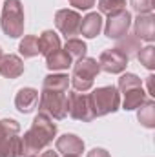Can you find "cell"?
I'll return each instance as SVG.
<instances>
[{"label":"cell","mask_w":155,"mask_h":157,"mask_svg":"<svg viewBox=\"0 0 155 157\" xmlns=\"http://www.w3.org/2000/svg\"><path fill=\"white\" fill-rule=\"evenodd\" d=\"M99 73V64L93 59H84L77 62L75 73H73V86L77 90H88L91 86L93 77Z\"/></svg>","instance_id":"obj_4"},{"label":"cell","mask_w":155,"mask_h":157,"mask_svg":"<svg viewBox=\"0 0 155 157\" xmlns=\"http://www.w3.org/2000/svg\"><path fill=\"white\" fill-rule=\"evenodd\" d=\"M126 6V0H100V11L102 13H119Z\"/></svg>","instance_id":"obj_19"},{"label":"cell","mask_w":155,"mask_h":157,"mask_svg":"<svg viewBox=\"0 0 155 157\" xmlns=\"http://www.w3.org/2000/svg\"><path fill=\"white\" fill-rule=\"evenodd\" d=\"M37 102H39V93L31 88L20 90V93L17 95V106L20 112H31Z\"/></svg>","instance_id":"obj_10"},{"label":"cell","mask_w":155,"mask_h":157,"mask_svg":"<svg viewBox=\"0 0 155 157\" xmlns=\"http://www.w3.org/2000/svg\"><path fill=\"white\" fill-rule=\"evenodd\" d=\"M100 26H102V18H100V15H97V13H91V15H88L82 22H80V33L84 35V37H88V39H91V37H95L99 31H100Z\"/></svg>","instance_id":"obj_9"},{"label":"cell","mask_w":155,"mask_h":157,"mask_svg":"<svg viewBox=\"0 0 155 157\" xmlns=\"http://www.w3.org/2000/svg\"><path fill=\"white\" fill-rule=\"evenodd\" d=\"M88 157H108V154H106L104 150H93Z\"/></svg>","instance_id":"obj_27"},{"label":"cell","mask_w":155,"mask_h":157,"mask_svg":"<svg viewBox=\"0 0 155 157\" xmlns=\"http://www.w3.org/2000/svg\"><path fill=\"white\" fill-rule=\"evenodd\" d=\"M89 101L93 102V113L95 115H104L108 112H113L119 106V93L115 88H100L93 95H89Z\"/></svg>","instance_id":"obj_3"},{"label":"cell","mask_w":155,"mask_h":157,"mask_svg":"<svg viewBox=\"0 0 155 157\" xmlns=\"http://www.w3.org/2000/svg\"><path fill=\"white\" fill-rule=\"evenodd\" d=\"M59 37L55 35V33H51V31H46L42 37H40L39 40V48H40V51L47 57L49 53H53V51H57L59 49Z\"/></svg>","instance_id":"obj_16"},{"label":"cell","mask_w":155,"mask_h":157,"mask_svg":"<svg viewBox=\"0 0 155 157\" xmlns=\"http://www.w3.org/2000/svg\"><path fill=\"white\" fill-rule=\"evenodd\" d=\"M53 135H55V124H51L49 119H46L44 115H39L35 119L33 128L28 132V135L22 141V152L26 154L37 152L53 139Z\"/></svg>","instance_id":"obj_1"},{"label":"cell","mask_w":155,"mask_h":157,"mask_svg":"<svg viewBox=\"0 0 155 157\" xmlns=\"http://www.w3.org/2000/svg\"><path fill=\"white\" fill-rule=\"evenodd\" d=\"M24 28V15L18 0H7L2 17V29L9 37H20Z\"/></svg>","instance_id":"obj_2"},{"label":"cell","mask_w":155,"mask_h":157,"mask_svg":"<svg viewBox=\"0 0 155 157\" xmlns=\"http://www.w3.org/2000/svg\"><path fill=\"white\" fill-rule=\"evenodd\" d=\"M22 154V143L18 137H11L0 143V157H18Z\"/></svg>","instance_id":"obj_13"},{"label":"cell","mask_w":155,"mask_h":157,"mask_svg":"<svg viewBox=\"0 0 155 157\" xmlns=\"http://www.w3.org/2000/svg\"><path fill=\"white\" fill-rule=\"evenodd\" d=\"M100 64H102V70L110 71V73H119L126 68L128 64V55L122 53L120 49H110L106 53H102L100 57Z\"/></svg>","instance_id":"obj_5"},{"label":"cell","mask_w":155,"mask_h":157,"mask_svg":"<svg viewBox=\"0 0 155 157\" xmlns=\"http://www.w3.org/2000/svg\"><path fill=\"white\" fill-rule=\"evenodd\" d=\"M20 51H22L26 57H33V55H37V53L40 51L39 39H35V37H28V39L20 44Z\"/></svg>","instance_id":"obj_20"},{"label":"cell","mask_w":155,"mask_h":157,"mask_svg":"<svg viewBox=\"0 0 155 157\" xmlns=\"http://www.w3.org/2000/svg\"><path fill=\"white\" fill-rule=\"evenodd\" d=\"M75 7H80V9H88V7H91L93 6V2L95 0H70Z\"/></svg>","instance_id":"obj_26"},{"label":"cell","mask_w":155,"mask_h":157,"mask_svg":"<svg viewBox=\"0 0 155 157\" xmlns=\"http://www.w3.org/2000/svg\"><path fill=\"white\" fill-rule=\"evenodd\" d=\"M24 71V66L20 62V59L9 55V57H4V60L0 62V73L6 75V77L13 78V77H18L20 73Z\"/></svg>","instance_id":"obj_11"},{"label":"cell","mask_w":155,"mask_h":157,"mask_svg":"<svg viewBox=\"0 0 155 157\" xmlns=\"http://www.w3.org/2000/svg\"><path fill=\"white\" fill-rule=\"evenodd\" d=\"M71 64V57L68 55V51H53L47 55V68L49 70H62V68H68Z\"/></svg>","instance_id":"obj_12"},{"label":"cell","mask_w":155,"mask_h":157,"mask_svg":"<svg viewBox=\"0 0 155 157\" xmlns=\"http://www.w3.org/2000/svg\"><path fill=\"white\" fill-rule=\"evenodd\" d=\"M139 59H141V62H142L146 68H153V64H155V60H153V48H152V46H148V48L141 49Z\"/></svg>","instance_id":"obj_22"},{"label":"cell","mask_w":155,"mask_h":157,"mask_svg":"<svg viewBox=\"0 0 155 157\" xmlns=\"http://www.w3.org/2000/svg\"><path fill=\"white\" fill-rule=\"evenodd\" d=\"M130 13L126 11H119V13H113L108 20V28H106V33L108 37L112 39H119L120 35H126L128 28H130Z\"/></svg>","instance_id":"obj_6"},{"label":"cell","mask_w":155,"mask_h":157,"mask_svg":"<svg viewBox=\"0 0 155 157\" xmlns=\"http://www.w3.org/2000/svg\"><path fill=\"white\" fill-rule=\"evenodd\" d=\"M18 132V124L15 121H0V143L15 137Z\"/></svg>","instance_id":"obj_18"},{"label":"cell","mask_w":155,"mask_h":157,"mask_svg":"<svg viewBox=\"0 0 155 157\" xmlns=\"http://www.w3.org/2000/svg\"><path fill=\"white\" fill-rule=\"evenodd\" d=\"M66 51H68V55L71 57H82L84 55V51H86V46L80 42V40H75V39H71V40H68V44H66Z\"/></svg>","instance_id":"obj_21"},{"label":"cell","mask_w":155,"mask_h":157,"mask_svg":"<svg viewBox=\"0 0 155 157\" xmlns=\"http://www.w3.org/2000/svg\"><path fill=\"white\" fill-rule=\"evenodd\" d=\"M144 113H141L139 112V119H141V122H144L146 126H153V102H148L146 106H144Z\"/></svg>","instance_id":"obj_24"},{"label":"cell","mask_w":155,"mask_h":157,"mask_svg":"<svg viewBox=\"0 0 155 157\" xmlns=\"http://www.w3.org/2000/svg\"><path fill=\"white\" fill-rule=\"evenodd\" d=\"M57 26L59 29L66 35V37H71L75 35L80 28V17L73 11H59L57 15Z\"/></svg>","instance_id":"obj_8"},{"label":"cell","mask_w":155,"mask_h":157,"mask_svg":"<svg viewBox=\"0 0 155 157\" xmlns=\"http://www.w3.org/2000/svg\"><path fill=\"white\" fill-rule=\"evenodd\" d=\"M70 106H68V110H70V113L73 115L75 119H91L88 113H86V110H91V113H93V108H91V101H89V95H80V93H71L70 95ZM95 115V113H93Z\"/></svg>","instance_id":"obj_7"},{"label":"cell","mask_w":155,"mask_h":157,"mask_svg":"<svg viewBox=\"0 0 155 157\" xmlns=\"http://www.w3.org/2000/svg\"><path fill=\"white\" fill-rule=\"evenodd\" d=\"M0 57H2V51H0Z\"/></svg>","instance_id":"obj_29"},{"label":"cell","mask_w":155,"mask_h":157,"mask_svg":"<svg viewBox=\"0 0 155 157\" xmlns=\"http://www.w3.org/2000/svg\"><path fill=\"white\" fill-rule=\"evenodd\" d=\"M131 6L139 13H148L153 7V0H131Z\"/></svg>","instance_id":"obj_25"},{"label":"cell","mask_w":155,"mask_h":157,"mask_svg":"<svg viewBox=\"0 0 155 157\" xmlns=\"http://www.w3.org/2000/svg\"><path fill=\"white\" fill-rule=\"evenodd\" d=\"M57 146H59L60 152H66V154H78L84 144H82V141H78L75 135H64V137L59 139Z\"/></svg>","instance_id":"obj_14"},{"label":"cell","mask_w":155,"mask_h":157,"mask_svg":"<svg viewBox=\"0 0 155 157\" xmlns=\"http://www.w3.org/2000/svg\"><path fill=\"white\" fill-rule=\"evenodd\" d=\"M68 157H78L77 154H68Z\"/></svg>","instance_id":"obj_28"},{"label":"cell","mask_w":155,"mask_h":157,"mask_svg":"<svg viewBox=\"0 0 155 157\" xmlns=\"http://www.w3.org/2000/svg\"><path fill=\"white\" fill-rule=\"evenodd\" d=\"M119 86H120L124 91H128V90H131V88L141 86V80L135 77V75H124V77H120V80H119Z\"/></svg>","instance_id":"obj_23"},{"label":"cell","mask_w":155,"mask_h":157,"mask_svg":"<svg viewBox=\"0 0 155 157\" xmlns=\"http://www.w3.org/2000/svg\"><path fill=\"white\" fill-rule=\"evenodd\" d=\"M137 35L144 40L153 39V17L152 15L139 17V20H137Z\"/></svg>","instance_id":"obj_15"},{"label":"cell","mask_w":155,"mask_h":157,"mask_svg":"<svg viewBox=\"0 0 155 157\" xmlns=\"http://www.w3.org/2000/svg\"><path fill=\"white\" fill-rule=\"evenodd\" d=\"M144 101V91L141 90V86L137 88H131L126 91V101H124V108L126 110H133L137 106H141Z\"/></svg>","instance_id":"obj_17"}]
</instances>
